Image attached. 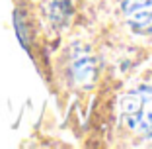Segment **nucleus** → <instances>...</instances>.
Returning <instances> with one entry per match:
<instances>
[{
	"mask_svg": "<svg viewBox=\"0 0 152 149\" xmlns=\"http://www.w3.org/2000/svg\"><path fill=\"white\" fill-rule=\"evenodd\" d=\"M121 118L129 130L152 137V90L137 88L121 98Z\"/></svg>",
	"mask_w": 152,
	"mask_h": 149,
	"instance_id": "obj_1",
	"label": "nucleus"
},
{
	"mask_svg": "<svg viewBox=\"0 0 152 149\" xmlns=\"http://www.w3.org/2000/svg\"><path fill=\"white\" fill-rule=\"evenodd\" d=\"M127 24H129L131 32H134V33H140V36L152 33V6L129 14L127 16Z\"/></svg>",
	"mask_w": 152,
	"mask_h": 149,
	"instance_id": "obj_2",
	"label": "nucleus"
},
{
	"mask_svg": "<svg viewBox=\"0 0 152 149\" xmlns=\"http://www.w3.org/2000/svg\"><path fill=\"white\" fill-rule=\"evenodd\" d=\"M72 75H74L76 82H80V85H90V82L94 81L96 77V67H94V61L86 55H80V57L74 59V63H72Z\"/></svg>",
	"mask_w": 152,
	"mask_h": 149,
	"instance_id": "obj_3",
	"label": "nucleus"
},
{
	"mask_svg": "<svg viewBox=\"0 0 152 149\" xmlns=\"http://www.w3.org/2000/svg\"><path fill=\"white\" fill-rule=\"evenodd\" d=\"M72 14V6L68 0H53L47 6V16L55 26H64Z\"/></svg>",
	"mask_w": 152,
	"mask_h": 149,
	"instance_id": "obj_4",
	"label": "nucleus"
},
{
	"mask_svg": "<svg viewBox=\"0 0 152 149\" xmlns=\"http://www.w3.org/2000/svg\"><path fill=\"white\" fill-rule=\"evenodd\" d=\"M150 6H152V0H121V10L127 16L133 12H139V10L150 8Z\"/></svg>",
	"mask_w": 152,
	"mask_h": 149,
	"instance_id": "obj_5",
	"label": "nucleus"
}]
</instances>
